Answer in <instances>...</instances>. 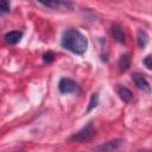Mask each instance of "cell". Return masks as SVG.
<instances>
[{
    "label": "cell",
    "mask_w": 152,
    "mask_h": 152,
    "mask_svg": "<svg viewBox=\"0 0 152 152\" xmlns=\"http://www.w3.org/2000/svg\"><path fill=\"white\" fill-rule=\"evenodd\" d=\"M61 43L64 49L76 55H83L87 51V46H88V39L76 28H70L64 31Z\"/></svg>",
    "instance_id": "obj_1"
},
{
    "label": "cell",
    "mask_w": 152,
    "mask_h": 152,
    "mask_svg": "<svg viewBox=\"0 0 152 152\" xmlns=\"http://www.w3.org/2000/svg\"><path fill=\"white\" fill-rule=\"evenodd\" d=\"M96 131L93 126V122H88L84 127H82L78 132H76L75 134H72L69 138V141H74V142H82V141H87L89 139H91L95 135Z\"/></svg>",
    "instance_id": "obj_2"
},
{
    "label": "cell",
    "mask_w": 152,
    "mask_h": 152,
    "mask_svg": "<svg viewBox=\"0 0 152 152\" xmlns=\"http://www.w3.org/2000/svg\"><path fill=\"white\" fill-rule=\"evenodd\" d=\"M58 89L62 94H70V93H78L80 91L78 84L74 80L66 78V77H63L59 80Z\"/></svg>",
    "instance_id": "obj_3"
},
{
    "label": "cell",
    "mask_w": 152,
    "mask_h": 152,
    "mask_svg": "<svg viewBox=\"0 0 152 152\" xmlns=\"http://www.w3.org/2000/svg\"><path fill=\"white\" fill-rule=\"evenodd\" d=\"M132 78H133L135 86H137L140 90H142V91H145V93H150V91H151L150 83H148V81L144 77V75H141V74H139V72H133Z\"/></svg>",
    "instance_id": "obj_4"
},
{
    "label": "cell",
    "mask_w": 152,
    "mask_h": 152,
    "mask_svg": "<svg viewBox=\"0 0 152 152\" xmlns=\"http://www.w3.org/2000/svg\"><path fill=\"white\" fill-rule=\"evenodd\" d=\"M125 141L122 139H114V140H109L100 146H97L95 150L97 151H114V150H119L121 146H124Z\"/></svg>",
    "instance_id": "obj_5"
},
{
    "label": "cell",
    "mask_w": 152,
    "mask_h": 152,
    "mask_svg": "<svg viewBox=\"0 0 152 152\" xmlns=\"http://www.w3.org/2000/svg\"><path fill=\"white\" fill-rule=\"evenodd\" d=\"M112 33H113V37H114V39H115L116 42H119V43H125V40H126V38H125V32H124V30H122V27H121L120 24H114V25L112 26Z\"/></svg>",
    "instance_id": "obj_6"
},
{
    "label": "cell",
    "mask_w": 152,
    "mask_h": 152,
    "mask_svg": "<svg viewBox=\"0 0 152 152\" xmlns=\"http://www.w3.org/2000/svg\"><path fill=\"white\" fill-rule=\"evenodd\" d=\"M23 37V33L20 31H10L5 34V40L8 44H17Z\"/></svg>",
    "instance_id": "obj_7"
},
{
    "label": "cell",
    "mask_w": 152,
    "mask_h": 152,
    "mask_svg": "<svg viewBox=\"0 0 152 152\" xmlns=\"http://www.w3.org/2000/svg\"><path fill=\"white\" fill-rule=\"evenodd\" d=\"M118 94H119L120 99H121L124 102H131L132 99H133V93H132L128 88H126V87H119Z\"/></svg>",
    "instance_id": "obj_8"
},
{
    "label": "cell",
    "mask_w": 152,
    "mask_h": 152,
    "mask_svg": "<svg viewBox=\"0 0 152 152\" xmlns=\"http://www.w3.org/2000/svg\"><path fill=\"white\" fill-rule=\"evenodd\" d=\"M131 66V56L128 53H124L120 56L119 58V68L121 71H126L128 70Z\"/></svg>",
    "instance_id": "obj_9"
},
{
    "label": "cell",
    "mask_w": 152,
    "mask_h": 152,
    "mask_svg": "<svg viewBox=\"0 0 152 152\" xmlns=\"http://www.w3.org/2000/svg\"><path fill=\"white\" fill-rule=\"evenodd\" d=\"M137 40H138V45L141 49H144L147 45V43H148V34H147V32L145 30H139L138 33H137Z\"/></svg>",
    "instance_id": "obj_10"
},
{
    "label": "cell",
    "mask_w": 152,
    "mask_h": 152,
    "mask_svg": "<svg viewBox=\"0 0 152 152\" xmlns=\"http://www.w3.org/2000/svg\"><path fill=\"white\" fill-rule=\"evenodd\" d=\"M37 1L49 8H58L61 5V0H37Z\"/></svg>",
    "instance_id": "obj_11"
},
{
    "label": "cell",
    "mask_w": 152,
    "mask_h": 152,
    "mask_svg": "<svg viewBox=\"0 0 152 152\" xmlns=\"http://www.w3.org/2000/svg\"><path fill=\"white\" fill-rule=\"evenodd\" d=\"M99 104V95L96 93H94L90 97V101H89V106L87 108V112H91L96 106Z\"/></svg>",
    "instance_id": "obj_12"
},
{
    "label": "cell",
    "mask_w": 152,
    "mask_h": 152,
    "mask_svg": "<svg viewBox=\"0 0 152 152\" xmlns=\"http://www.w3.org/2000/svg\"><path fill=\"white\" fill-rule=\"evenodd\" d=\"M53 58H55V55H53V52H51V51H48V52H45V53L43 55V61H44L45 63H51V62L53 61Z\"/></svg>",
    "instance_id": "obj_13"
},
{
    "label": "cell",
    "mask_w": 152,
    "mask_h": 152,
    "mask_svg": "<svg viewBox=\"0 0 152 152\" xmlns=\"http://www.w3.org/2000/svg\"><path fill=\"white\" fill-rule=\"evenodd\" d=\"M8 10H10V5H8L7 0H0V11L7 12Z\"/></svg>",
    "instance_id": "obj_14"
},
{
    "label": "cell",
    "mask_w": 152,
    "mask_h": 152,
    "mask_svg": "<svg viewBox=\"0 0 152 152\" xmlns=\"http://www.w3.org/2000/svg\"><path fill=\"white\" fill-rule=\"evenodd\" d=\"M151 61H152V57L151 56H146V58L144 59V64L146 65L147 69H151L152 68V62Z\"/></svg>",
    "instance_id": "obj_15"
}]
</instances>
